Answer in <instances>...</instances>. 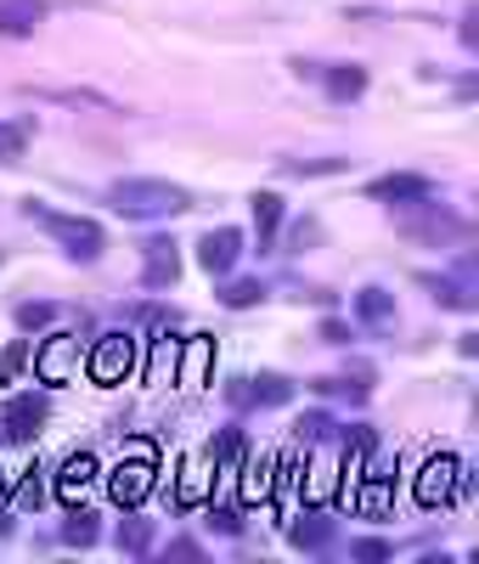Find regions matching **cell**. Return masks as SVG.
I'll return each instance as SVG.
<instances>
[{
	"label": "cell",
	"instance_id": "6",
	"mask_svg": "<svg viewBox=\"0 0 479 564\" xmlns=\"http://www.w3.org/2000/svg\"><path fill=\"white\" fill-rule=\"evenodd\" d=\"M181 282V249L170 238L141 243V289H175Z\"/></svg>",
	"mask_w": 479,
	"mask_h": 564
},
{
	"label": "cell",
	"instance_id": "7",
	"mask_svg": "<svg viewBox=\"0 0 479 564\" xmlns=\"http://www.w3.org/2000/svg\"><path fill=\"white\" fill-rule=\"evenodd\" d=\"M130 367H135V339H130V334L96 339V356H90V379H96V384H119Z\"/></svg>",
	"mask_w": 479,
	"mask_h": 564
},
{
	"label": "cell",
	"instance_id": "17",
	"mask_svg": "<svg viewBox=\"0 0 479 564\" xmlns=\"http://www.w3.org/2000/svg\"><path fill=\"white\" fill-rule=\"evenodd\" d=\"M249 209H254V238H260V249H271V243H276V226H282V198H276V193H254Z\"/></svg>",
	"mask_w": 479,
	"mask_h": 564
},
{
	"label": "cell",
	"instance_id": "31",
	"mask_svg": "<svg viewBox=\"0 0 479 564\" xmlns=\"http://www.w3.org/2000/svg\"><path fill=\"white\" fill-rule=\"evenodd\" d=\"M170 553H181V558H198L204 547H198V542H186V536H181V542H170Z\"/></svg>",
	"mask_w": 479,
	"mask_h": 564
},
{
	"label": "cell",
	"instance_id": "15",
	"mask_svg": "<svg viewBox=\"0 0 479 564\" xmlns=\"http://www.w3.org/2000/svg\"><path fill=\"white\" fill-rule=\"evenodd\" d=\"M316 74H322V85H327V97H333V102H356L361 90H367V68H356V63L316 68Z\"/></svg>",
	"mask_w": 479,
	"mask_h": 564
},
{
	"label": "cell",
	"instance_id": "11",
	"mask_svg": "<svg viewBox=\"0 0 479 564\" xmlns=\"http://www.w3.org/2000/svg\"><path fill=\"white\" fill-rule=\"evenodd\" d=\"M367 198H378V204H417V198H435V181L428 175H378L367 186Z\"/></svg>",
	"mask_w": 479,
	"mask_h": 564
},
{
	"label": "cell",
	"instance_id": "2",
	"mask_svg": "<svg viewBox=\"0 0 479 564\" xmlns=\"http://www.w3.org/2000/svg\"><path fill=\"white\" fill-rule=\"evenodd\" d=\"M23 220H34V226L52 231V238L63 243V254H68V260H85V265H90L96 254L108 249V238H102V226H96V220H85V215H63V209L40 204V198H29V204H23Z\"/></svg>",
	"mask_w": 479,
	"mask_h": 564
},
{
	"label": "cell",
	"instance_id": "20",
	"mask_svg": "<svg viewBox=\"0 0 479 564\" xmlns=\"http://www.w3.org/2000/svg\"><path fill=\"white\" fill-rule=\"evenodd\" d=\"M260 300H265V282L260 276H243V282H226V289H220V305H231V311H249Z\"/></svg>",
	"mask_w": 479,
	"mask_h": 564
},
{
	"label": "cell",
	"instance_id": "5",
	"mask_svg": "<svg viewBox=\"0 0 479 564\" xmlns=\"http://www.w3.org/2000/svg\"><path fill=\"white\" fill-rule=\"evenodd\" d=\"M237 260H243V231H237V226H215V231L198 238V265L209 276H231Z\"/></svg>",
	"mask_w": 479,
	"mask_h": 564
},
{
	"label": "cell",
	"instance_id": "8",
	"mask_svg": "<svg viewBox=\"0 0 479 564\" xmlns=\"http://www.w3.org/2000/svg\"><path fill=\"white\" fill-rule=\"evenodd\" d=\"M45 412H52V401H45L40 390H23L7 401V412H0V430H7L12 441H34V430L45 423Z\"/></svg>",
	"mask_w": 479,
	"mask_h": 564
},
{
	"label": "cell",
	"instance_id": "22",
	"mask_svg": "<svg viewBox=\"0 0 479 564\" xmlns=\"http://www.w3.org/2000/svg\"><path fill=\"white\" fill-rule=\"evenodd\" d=\"M119 547L135 553V558L153 553V525H148V520H124V525H119Z\"/></svg>",
	"mask_w": 479,
	"mask_h": 564
},
{
	"label": "cell",
	"instance_id": "9",
	"mask_svg": "<svg viewBox=\"0 0 479 564\" xmlns=\"http://www.w3.org/2000/svg\"><path fill=\"white\" fill-rule=\"evenodd\" d=\"M350 305H356V322H361V327H372V334H390L395 316H401V311H395V294H390V289H378V282L356 289V300H350Z\"/></svg>",
	"mask_w": 479,
	"mask_h": 564
},
{
	"label": "cell",
	"instance_id": "19",
	"mask_svg": "<svg viewBox=\"0 0 479 564\" xmlns=\"http://www.w3.org/2000/svg\"><path fill=\"white\" fill-rule=\"evenodd\" d=\"M423 289H435V300L440 305H451V311H473V289H468V276L457 282V276H423Z\"/></svg>",
	"mask_w": 479,
	"mask_h": 564
},
{
	"label": "cell",
	"instance_id": "13",
	"mask_svg": "<svg viewBox=\"0 0 479 564\" xmlns=\"http://www.w3.org/2000/svg\"><path fill=\"white\" fill-rule=\"evenodd\" d=\"M45 23V0H0V34L7 40H29Z\"/></svg>",
	"mask_w": 479,
	"mask_h": 564
},
{
	"label": "cell",
	"instance_id": "25",
	"mask_svg": "<svg viewBox=\"0 0 479 564\" xmlns=\"http://www.w3.org/2000/svg\"><path fill=\"white\" fill-rule=\"evenodd\" d=\"M209 457H215V463H231V457H243V430H226V435H215Z\"/></svg>",
	"mask_w": 479,
	"mask_h": 564
},
{
	"label": "cell",
	"instance_id": "23",
	"mask_svg": "<svg viewBox=\"0 0 479 564\" xmlns=\"http://www.w3.org/2000/svg\"><path fill=\"white\" fill-rule=\"evenodd\" d=\"M23 124H7V119H0V164H18L23 159Z\"/></svg>",
	"mask_w": 479,
	"mask_h": 564
},
{
	"label": "cell",
	"instance_id": "16",
	"mask_svg": "<svg viewBox=\"0 0 479 564\" xmlns=\"http://www.w3.org/2000/svg\"><path fill=\"white\" fill-rule=\"evenodd\" d=\"M96 480V457L90 452H74L68 463H63V475H57V497L63 502H79V491Z\"/></svg>",
	"mask_w": 479,
	"mask_h": 564
},
{
	"label": "cell",
	"instance_id": "14",
	"mask_svg": "<svg viewBox=\"0 0 479 564\" xmlns=\"http://www.w3.org/2000/svg\"><path fill=\"white\" fill-rule=\"evenodd\" d=\"M148 491H153V468H148V463H119V468H113V497H119L124 508L148 502Z\"/></svg>",
	"mask_w": 479,
	"mask_h": 564
},
{
	"label": "cell",
	"instance_id": "3",
	"mask_svg": "<svg viewBox=\"0 0 479 564\" xmlns=\"http://www.w3.org/2000/svg\"><path fill=\"white\" fill-rule=\"evenodd\" d=\"M406 215L395 220L412 243H428V249H440V243H462L468 238V220L462 215H451L446 204H435V198H417V204H401Z\"/></svg>",
	"mask_w": 479,
	"mask_h": 564
},
{
	"label": "cell",
	"instance_id": "29",
	"mask_svg": "<svg viewBox=\"0 0 479 564\" xmlns=\"http://www.w3.org/2000/svg\"><path fill=\"white\" fill-rule=\"evenodd\" d=\"M209 525H215V531H226V536H237V531H243V520H237L231 508H209Z\"/></svg>",
	"mask_w": 479,
	"mask_h": 564
},
{
	"label": "cell",
	"instance_id": "10",
	"mask_svg": "<svg viewBox=\"0 0 479 564\" xmlns=\"http://www.w3.org/2000/svg\"><path fill=\"white\" fill-rule=\"evenodd\" d=\"M231 401H243V406H287L294 401V384H287L282 372H260V379H237Z\"/></svg>",
	"mask_w": 479,
	"mask_h": 564
},
{
	"label": "cell",
	"instance_id": "18",
	"mask_svg": "<svg viewBox=\"0 0 479 564\" xmlns=\"http://www.w3.org/2000/svg\"><path fill=\"white\" fill-rule=\"evenodd\" d=\"M287 536H294V547H305V553H322V547H333V520L327 513H305Z\"/></svg>",
	"mask_w": 479,
	"mask_h": 564
},
{
	"label": "cell",
	"instance_id": "1",
	"mask_svg": "<svg viewBox=\"0 0 479 564\" xmlns=\"http://www.w3.org/2000/svg\"><path fill=\"white\" fill-rule=\"evenodd\" d=\"M108 204H113L124 220H164V215H181L192 198H186V186H175V181L130 175V181H113Z\"/></svg>",
	"mask_w": 479,
	"mask_h": 564
},
{
	"label": "cell",
	"instance_id": "26",
	"mask_svg": "<svg viewBox=\"0 0 479 564\" xmlns=\"http://www.w3.org/2000/svg\"><path fill=\"white\" fill-rule=\"evenodd\" d=\"M333 435V417L327 412H305L300 417V441H327Z\"/></svg>",
	"mask_w": 479,
	"mask_h": 564
},
{
	"label": "cell",
	"instance_id": "12",
	"mask_svg": "<svg viewBox=\"0 0 479 564\" xmlns=\"http://www.w3.org/2000/svg\"><path fill=\"white\" fill-rule=\"evenodd\" d=\"M74 356H79V339L57 334L52 345H45V350L34 356V372H40V384H63L68 372H74Z\"/></svg>",
	"mask_w": 479,
	"mask_h": 564
},
{
	"label": "cell",
	"instance_id": "21",
	"mask_svg": "<svg viewBox=\"0 0 479 564\" xmlns=\"http://www.w3.org/2000/svg\"><path fill=\"white\" fill-rule=\"evenodd\" d=\"M96 536H102L96 513H68V525H63V542L68 547H96Z\"/></svg>",
	"mask_w": 479,
	"mask_h": 564
},
{
	"label": "cell",
	"instance_id": "30",
	"mask_svg": "<svg viewBox=\"0 0 479 564\" xmlns=\"http://www.w3.org/2000/svg\"><path fill=\"white\" fill-rule=\"evenodd\" d=\"M322 339H327V345H345L350 327H345V322H322Z\"/></svg>",
	"mask_w": 479,
	"mask_h": 564
},
{
	"label": "cell",
	"instance_id": "28",
	"mask_svg": "<svg viewBox=\"0 0 479 564\" xmlns=\"http://www.w3.org/2000/svg\"><path fill=\"white\" fill-rule=\"evenodd\" d=\"M350 558H390V542H378V536H361V542H350Z\"/></svg>",
	"mask_w": 479,
	"mask_h": 564
},
{
	"label": "cell",
	"instance_id": "4",
	"mask_svg": "<svg viewBox=\"0 0 479 564\" xmlns=\"http://www.w3.org/2000/svg\"><path fill=\"white\" fill-rule=\"evenodd\" d=\"M457 486H468L462 463L440 452V457L423 463V475H417V502H423V508H446V502L457 497Z\"/></svg>",
	"mask_w": 479,
	"mask_h": 564
},
{
	"label": "cell",
	"instance_id": "27",
	"mask_svg": "<svg viewBox=\"0 0 479 564\" xmlns=\"http://www.w3.org/2000/svg\"><path fill=\"white\" fill-rule=\"evenodd\" d=\"M57 316V305H45V300H34V305H18V327H45Z\"/></svg>",
	"mask_w": 479,
	"mask_h": 564
},
{
	"label": "cell",
	"instance_id": "24",
	"mask_svg": "<svg viewBox=\"0 0 479 564\" xmlns=\"http://www.w3.org/2000/svg\"><path fill=\"white\" fill-rule=\"evenodd\" d=\"M322 395H345V401H367V379H316Z\"/></svg>",
	"mask_w": 479,
	"mask_h": 564
}]
</instances>
